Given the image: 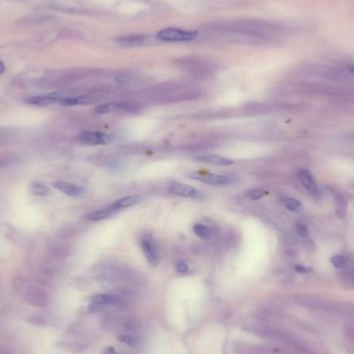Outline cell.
I'll return each mask as SVG.
<instances>
[{"label": "cell", "mask_w": 354, "mask_h": 354, "mask_svg": "<svg viewBox=\"0 0 354 354\" xmlns=\"http://www.w3.org/2000/svg\"><path fill=\"white\" fill-rule=\"evenodd\" d=\"M214 29L224 33L245 35L258 39L276 38L287 33V28L284 25L263 20H236L224 24L217 23Z\"/></svg>", "instance_id": "obj_1"}, {"label": "cell", "mask_w": 354, "mask_h": 354, "mask_svg": "<svg viewBox=\"0 0 354 354\" xmlns=\"http://www.w3.org/2000/svg\"><path fill=\"white\" fill-rule=\"evenodd\" d=\"M199 35L196 30H183L179 28H165L160 30L157 37L163 41H190Z\"/></svg>", "instance_id": "obj_2"}, {"label": "cell", "mask_w": 354, "mask_h": 354, "mask_svg": "<svg viewBox=\"0 0 354 354\" xmlns=\"http://www.w3.org/2000/svg\"><path fill=\"white\" fill-rule=\"evenodd\" d=\"M140 245L147 261L152 266H157L160 262V252L154 239L148 234H144L140 238Z\"/></svg>", "instance_id": "obj_3"}, {"label": "cell", "mask_w": 354, "mask_h": 354, "mask_svg": "<svg viewBox=\"0 0 354 354\" xmlns=\"http://www.w3.org/2000/svg\"><path fill=\"white\" fill-rule=\"evenodd\" d=\"M192 176V178L198 179L211 185H228L236 182V178L233 176L220 175L214 173H193Z\"/></svg>", "instance_id": "obj_4"}, {"label": "cell", "mask_w": 354, "mask_h": 354, "mask_svg": "<svg viewBox=\"0 0 354 354\" xmlns=\"http://www.w3.org/2000/svg\"><path fill=\"white\" fill-rule=\"evenodd\" d=\"M57 21L58 18L52 15H29L17 21V24L28 27H38L53 24Z\"/></svg>", "instance_id": "obj_5"}, {"label": "cell", "mask_w": 354, "mask_h": 354, "mask_svg": "<svg viewBox=\"0 0 354 354\" xmlns=\"http://www.w3.org/2000/svg\"><path fill=\"white\" fill-rule=\"evenodd\" d=\"M79 141L88 145H103L112 141L111 136L101 132H85L78 137Z\"/></svg>", "instance_id": "obj_6"}, {"label": "cell", "mask_w": 354, "mask_h": 354, "mask_svg": "<svg viewBox=\"0 0 354 354\" xmlns=\"http://www.w3.org/2000/svg\"><path fill=\"white\" fill-rule=\"evenodd\" d=\"M169 191L174 195L186 198H197L200 196V193L195 187L181 182H172L169 186Z\"/></svg>", "instance_id": "obj_7"}, {"label": "cell", "mask_w": 354, "mask_h": 354, "mask_svg": "<svg viewBox=\"0 0 354 354\" xmlns=\"http://www.w3.org/2000/svg\"><path fill=\"white\" fill-rule=\"evenodd\" d=\"M54 187H56L58 191H60L61 193H64L70 197H79V196L83 195V193H84V190H83L81 186H79L75 183L64 181V180L56 181L54 183Z\"/></svg>", "instance_id": "obj_8"}, {"label": "cell", "mask_w": 354, "mask_h": 354, "mask_svg": "<svg viewBox=\"0 0 354 354\" xmlns=\"http://www.w3.org/2000/svg\"><path fill=\"white\" fill-rule=\"evenodd\" d=\"M298 178L300 183L303 184L305 189H307L311 194L318 193V185L314 178L313 174L306 169H301L298 172Z\"/></svg>", "instance_id": "obj_9"}, {"label": "cell", "mask_w": 354, "mask_h": 354, "mask_svg": "<svg viewBox=\"0 0 354 354\" xmlns=\"http://www.w3.org/2000/svg\"><path fill=\"white\" fill-rule=\"evenodd\" d=\"M197 159L201 162L215 166H229L233 164L232 160L221 157V155L217 154H205V155H201V157H198Z\"/></svg>", "instance_id": "obj_10"}, {"label": "cell", "mask_w": 354, "mask_h": 354, "mask_svg": "<svg viewBox=\"0 0 354 354\" xmlns=\"http://www.w3.org/2000/svg\"><path fill=\"white\" fill-rule=\"evenodd\" d=\"M93 99L91 96L85 95V96H78V97H68L62 100L60 104L62 106H81V105H86V104H90L93 102Z\"/></svg>", "instance_id": "obj_11"}, {"label": "cell", "mask_w": 354, "mask_h": 354, "mask_svg": "<svg viewBox=\"0 0 354 354\" xmlns=\"http://www.w3.org/2000/svg\"><path fill=\"white\" fill-rule=\"evenodd\" d=\"M129 105L124 103H109V104H104V105H100L96 109V113L103 115V114H109L112 112H116L120 110L128 109Z\"/></svg>", "instance_id": "obj_12"}, {"label": "cell", "mask_w": 354, "mask_h": 354, "mask_svg": "<svg viewBox=\"0 0 354 354\" xmlns=\"http://www.w3.org/2000/svg\"><path fill=\"white\" fill-rule=\"evenodd\" d=\"M140 201H141V198L139 196H129V197L121 198V199L115 201L110 207H112L113 210H116L118 212L120 210H123V208H128L133 205H136Z\"/></svg>", "instance_id": "obj_13"}, {"label": "cell", "mask_w": 354, "mask_h": 354, "mask_svg": "<svg viewBox=\"0 0 354 354\" xmlns=\"http://www.w3.org/2000/svg\"><path fill=\"white\" fill-rule=\"evenodd\" d=\"M115 212H117V211L113 210L112 207L104 208V210H100V211H97V212H93L89 213L87 215V218L89 221H92V222H99V221L105 220V218L110 217L111 215H113Z\"/></svg>", "instance_id": "obj_14"}, {"label": "cell", "mask_w": 354, "mask_h": 354, "mask_svg": "<svg viewBox=\"0 0 354 354\" xmlns=\"http://www.w3.org/2000/svg\"><path fill=\"white\" fill-rule=\"evenodd\" d=\"M116 301H117L116 297L111 295V294H98V295L92 297L91 304H92V306L102 307V306L114 305V304H116Z\"/></svg>", "instance_id": "obj_15"}, {"label": "cell", "mask_w": 354, "mask_h": 354, "mask_svg": "<svg viewBox=\"0 0 354 354\" xmlns=\"http://www.w3.org/2000/svg\"><path fill=\"white\" fill-rule=\"evenodd\" d=\"M29 192L35 196H39V197H45L50 194L49 187L43 183H39V182L31 183L29 186Z\"/></svg>", "instance_id": "obj_16"}, {"label": "cell", "mask_w": 354, "mask_h": 354, "mask_svg": "<svg viewBox=\"0 0 354 354\" xmlns=\"http://www.w3.org/2000/svg\"><path fill=\"white\" fill-rule=\"evenodd\" d=\"M282 203L284 204V206L289 210L290 212H299L301 210V203L299 200L295 199V198L292 197H285L282 199Z\"/></svg>", "instance_id": "obj_17"}, {"label": "cell", "mask_w": 354, "mask_h": 354, "mask_svg": "<svg viewBox=\"0 0 354 354\" xmlns=\"http://www.w3.org/2000/svg\"><path fill=\"white\" fill-rule=\"evenodd\" d=\"M144 39H145V37L140 36V35L124 36V37L118 38V43H120L122 45H127V46H135V45H138V44H142L144 41Z\"/></svg>", "instance_id": "obj_18"}, {"label": "cell", "mask_w": 354, "mask_h": 354, "mask_svg": "<svg viewBox=\"0 0 354 354\" xmlns=\"http://www.w3.org/2000/svg\"><path fill=\"white\" fill-rule=\"evenodd\" d=\"M193 230L197 236H199L201 238H208L211 236L210 229L202 224H196L193 227Z\"/></svg>", "instance_id": "obj_19"}, {"label": "cell", "mask_w": 354, "mask_h": 354, "mask_svg": "<svg viewBox=\"0 0 354 354\" xmlns=\"http://www.w3.org/2000/svg\"><path fill=\"white\" fill-rule=\"evenodd\" d=\"M17 161V157L16 155H0V169H3L6 167H9L12 166L14 163H16Z\"/></svg>", "instance_id": "obj_20"}, {"label": "cell", "mask_w": 354, "mask_h": 354, "mask_svg": "<svg viewBox=\"0 0 354 354\" xmlns=\"http://www.w3.org/2000/svg\"><path fill=\"white\" fill-rule=\"evenodd\" d=\"M330 262L337 269H343L346 266V259L343 255L332 256L330 259Z\"/></svg>", "instance_id": "obj_21"}, {"label": "cell", "mask_w": 354, "mask_h": 354, "mask_svg": "<svg viewBox=\"0 0 354 354\" xmlns=\"http://www.w3.org/2000/svg\"><path fill=\"white\" fill-rule=\"evenodd\" d=\"M336 205H337V214L340 217H344L346 214V210H347V204L346 201L343 197H339V199H337L336 201Z\"/></svg>", "instance_id": "obj_22"}, {"label": "cell", "mask_w": 354, "mask_h": 354, "mask_svg": "<svg viewBox=\"0 0 354 354\" xmlns=\"http://www.w3.org/2000/svg\"><path fill=\"white\" fill-rule=\"evenodd\" d=\"M118 340L122 343H124V344L127 345H130V346H134L137 344V338L131 335V334H123V335H120L118 337Z\"/></svg>", "instance_id": "obj_23"}, {"label": "cell", "mask_w": 354, "mask_h": 354, "mask_svg": "<svg viewBox=\"0 0 354 354\" xmlns=\"http://www.w3.org/2000/svg\"><path fill=\"white\" fill-rule=\"evenodd\" d=\"M263 195H264V192L261 191V190H258V189L252 190V191H249L248 193V197L253 201H257L259 199H261V198L263 197Z\"/></svg>", "instance_id": "obj_24"}, {"label": "cell", "mask_w": 354, "mask_h": 354, "mask_svg": "<svg viewBox=\"0 0 354 354\" xmlns=\"http://www.w3.org/2000/svg\"><path fill=\"white\" fill-rule=\"evenodd\" d=\"M296 232L298 235L303 236V237H306L309 235V230L306 225L304 224H297L296 225Z\"/></svg>", "instance_id": "obj_25"}, {"label": "cell", "mask_w": 354, "mask_h": 354, "mask_svg": "<svg viewBox=\"0 0 354 354\" xmlns=\"http://www.w3.org/2000/svg\"><path fill=\"white\" fill-rule=\"evenodd\" d=\"M176 270L180 274H185L189 272V265H187L185 262L180 261L176 264Z\"/></svg>", "instance_id": "obj_26"}, {"label": "cell", "mask_w": 354, "mask_h": 354, "mask_svg": "<svg viewBox=\"0 0 354 354\" xmlns=\"http://www.w3.org/2000/svg\"><path fill=\"white\" fill-rule=\"evenodd\" d=\"M346 334H347L348 338H350L351 340L354 341V327H348L346 329Z\"/></svg>", "instance_id": "obj_27"}, {"label": "cell", "mask_w": 354, "mask_h": 354, "mask_svg": "<svg viewBox=\"0 0 354 354\" xmlns=\"http://www.w3.org/2000/svg\"><path fill=\"white\" fill-rule=\"evenodd\" d=\"M104 354H118V353L116 352L115 349H113V348H111V347H108V348L105 349V351H104Z\"/></svg>", "instance_id": "obj_28"}, {"label": "cell", "mask_w": 354, "mask_h": 354, "mask_svg": "<svg viewBox=\"0 0 354 354\" xmlns=\"http://www.w3.org/2000/svg\"><path fill=\"white\" fill-rule=\"evenodd\" d=\"M4 70H5V68H4V65H3V62H2L1 60H0V75H1V74H2V72L4 71Z\"/></svg>", "instance_id": "obj_29"}, {"label": "cell", "mask_w": 354, "mask_h": 354, "mask_svg": "<svg viewBox=\"0 0 354 354\" xmlns=\"http://www.w3.org/2000/svg\"><path fill=\"white\" fill-rule=\"evenodd\" d=\"M349 71L351 72V74H353V75H354V66L349 67Z\"/></svg>", "instance_id": "obj_30"}, {"label": "cell", "mask_w": 354, "mask_h": 354, "mask_svg": "<svg viewBox=\"0 0 354 354\" xmlns=\"http://www.w3.org/2000/svg\"><path fill=\"white\" fill-rule=\"evenodd\" d=\"M2 105V102H1V100H0V106H1Z\"/></svg>", "instance_id": "obj_31"}]
</instances>
